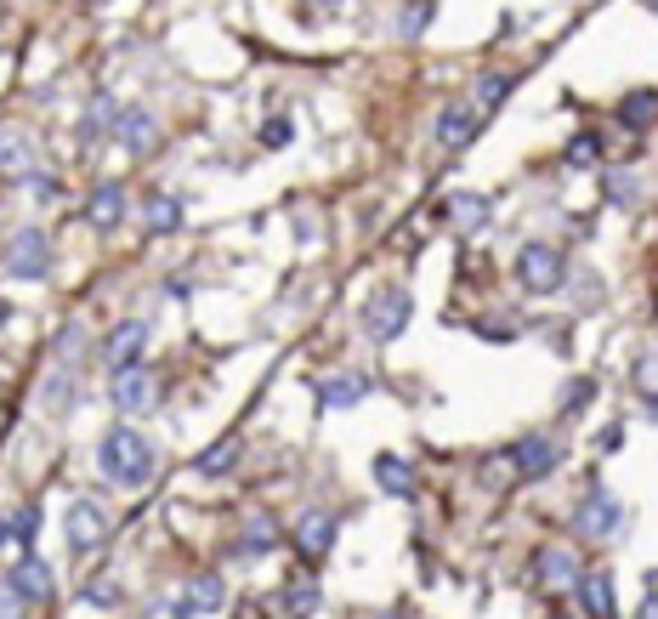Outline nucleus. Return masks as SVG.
Masks as SVG:
<instances>
[{"instance_id":"nucleus-1","label":"nucleus","mask_w":658,"mask_h":619,"mask_svg":"<svg viewBox=\"0 0 658 619\" xmlns=\"http://www.w3.org/2000/svg\"><path fill=\"white\" fill-rule=\"evenodd\" d=\"M97 466H103V478L119 483V489H148L154 483V443H148L137 427H114L103 443H97Z\"/></svg>"},{"instance_id":"nucleus-2","label":"nucleus","mask_w":658,"mask_h":619,"mask_svg":"<svg viewBox=\"0 0 658 619\" xmlns=\"http://www.w3.org/2000/svg\"><path fill=\"white\" fill-rule=\"evenodd\" d=\"M409 318H415V302H409V290H375L369 302H364V336L375 341V346H387V341H397L403 330H409Z\"/></svg>"},{"instance_id":"nucleus-3","label":"nucleus","mask_w":658,"mask_h":619,"mask_svg":"<svg viewBox=\"0 0 658 619\" xmlns=\"http://www.w3.org/2000/svg\"><path fill=\"white\" fill-rule=\"evenodd\" d=\"M517 285H522V290H534V295H556V290L568 285V262H562V251H556V244H545V239L522 244V251H517Z\"/></svg>"},{"instance_id":"nucleus-4","label":"nucleus","mask_w":658,"mask_h":619,"mask_svg":"<svg viewBox=\"0 0 658 619\" xmlns=\"http://www.w3.org/2000/svg\"><path fill=\"white\" fill-rule=\"evenodd\" d=\"M7 274L12 279H46V274H52V239H46V228H17L12 233Z\"/></svg>"},{"instance_id":"nucleus-5","label":"nucleus","mask_w":658,"mask_h":619,"mask_svg":"<svg viewBox=\"0 0 658 619\" xmlns=\"http://www.w3.org/2000/svg\"><path fill=\"white\" fill-rule=\"evenodd\" d=\"M63 529H68V552H74V557H86V552H97V546L109 540V511L97 506L91 494H80V501L68 506Z\"/></svg>"},{"instance_id":"nucleus-6","label":"nucleus","mask_w":658,"mask_h":619,"mask_svg":"<svg viewBox=\"0 0 658 619\" xmlns=\"http://www.w3.org/2000/svg\"><path fill=\"white\" fill-rule=\"evenodd\" d=\"M534 580H540L545 597H562V591H573L579 580H585V563H579L568 546H540V557H534Z\"/></svg>"},{"instance_id":"nucleus-7","label":"nucleus","mask_w":658,"mask_h":619,"mask_svg":"<svg viewBox=\"0 0 658 619\" xmlns=\"http://www.w3.org/2000/svg\"><path fill=\"white\" fill-rule=\"evenodd\" d=\"M619 517H624V506L613 501V494H607V489H591L585 501L573 506V534H579V540H602V534L619 529Z\"/></svg>"},{"instance_id":"nucleus-8","label":"nucleus","mask_w":658,"mask_h":619,"mask_svg":"<svg viewBox=\"0 0 658 619\" xmlns=\"http://www.w3.org/2000/svg\"><path fill=\"white\" fill-rule=\"evenodd\" d=\"M109 399H114V409H125V415H148V409H154V376H148V364L114 369Z\"/></svg>"},{"instance_id":"nucleus-9","label":"nucleus","mask_w":658,"mask_h":619,"mask_svg":"<svg viewBox=\"0 0 658 619\" xmlns=\"http://www.w3.org/2000/svg\"><path fill=\"white\" fill-rule=\"evenodd\" d=\"M511 460H517V472H522V483H534V478H551L556 466H562V450H556V438H517L511 443Z\"/></svg>"},{"instance_id":"nucleus-10","label":"nucleus","mask_w":658,"mask_h":619,"mask_svg":"<svg viewBox=\"0 0 658 619\" xmlns=\"http://www.w3.org/2000/svg\"><path fill=\"white\" fill-rule=\"evenodd\" d=\"M336 529H341V517L336 511H301V523H295V552L307 557V563H318L329 546H336Z\"/></svg>"},{"instance_id":"nucleus-11","label":"nucleus","mask_w":658,"mask_h":619,"mask_svg":"<svg viewBox=\"0 0 658 619\" xmlns=\"http://www.w3.org/2000/svg\"><path fill=\"white\" fill-rule=\"evenodd\" d=\"M114 142L125 148V154H137L148 160L160 148V126H154V114L148 109H119V126H114Z\"/></svg>"},{"instance_id":"nucleus-12","label":"nucleus","mask_w":658,"mask_h":619,"mask_svg":"<svg viewBox=\"0 0 658 619\" xmlns=\"http://www.w3.org/2000/svg\"><path fill=\"white\" fill-rule=\"evenodd\" d=\"M7 585L17 591L23 603H52L58 574H52V563H40V557H17V563H12V574H7Z\"/></svg>"},{"instance_id":"nucleus-13","label":"nucleus","mask_w":658,"mask_h":619,"mask_svg":"<svg viewBox=\"0 0 658 619\" xmlns=\"http://www.w3.org/2000/svg\"><path fill=\"white\" fill-rule=\"evenodd\" d=\"M369 392H375L369 376H324L313 387V399H318V409H358Z\"/></svg>"},{"instance_id":"nucleus-14","label":"nucleus","mask_w":658,"mask_h":619,"mask_svg":"<svg viewBox=\"0 0 658 619\" xmlns=\"http://www.w3.org/2000/svg\"><path fill=\"white\" fill-rule=\"evenodd\" d=\"M477 126H483V109H477V103H443V114H438V142L443 148H466L477 137Z\"/></svg>"},{"instance_id":"nucleus-15","label":"nucleus","mask_w":658,"mask_h":619,"mask_svg":"<svg viewBox=\"0 0 658 619\" xmlns=\"http://www.w3.org/2000/svg\"><path fill=\"white\" fill-rule=\"evenodd\" d=\"M443 216H448L460 233H483L489 216H494V205L483 200V193H448V200H443Z\"/></svg>"},{"instance_id":"nucleus-16","label":"nucleus","mask_w":658,"mask_h":619,"mask_svg":"<svg viewBox=\"0 0 658 619\" xmlns=\"http://www.w3.org/2000/svg\"><path fill=\"white\" fill-rule=\"evenodd\" d=\"M86 222H91V228H119V222H125V188L119 182H97L91 188V200H86Z\"/></svg>"},{"instance_id":"nucleus-17","label":"nucleus","mask_w":658,"mask_h":619,"mask_svg":"<svg viewBox=\"0 0 658 619\" xmlns=\"http://www.w3.org/2000/svg\"><path fill=\"white\" fill-rule=\"evenodd\" d=\"M573 597H579V608H585V619H613L619 614L613 580H607V574H585V580L573 585Z\"/></svg>"},{"instance_id":"nucleus-18","label":"nucleus","mask_w":658,"mask_h":619,"mask_svg":"<svg viewBox=\"0 0 658 619\" xmlns=\"http://www.w3.org/2000/svg\"><path fill=\"white\" fill-rule=\"evenodd\" d=\"M375 483H381L392 501H415V466L403 455H375Z\"/></svg>"},{"instance_id":"nucleus-19","label":"nucleus","mask_w":658,"mask_h":619,"mask_svg":"<svg viewBox=\"0 0 658 619\" xmlns=\"http://www.w3.org/2000/svg\"><path fill=\"white\" fill-rule=\"evenodd\" d=\"M142 346H148V325H142V318H125V325L109 336L103 353H109L114 369H125V364H137V358H142Z\"/></svg>"},{"instance_id":"nucleus-20","label":"nucleus","mask_w":658,"mask_h":619,"mask_svg":"<svg viewBox=\"0 0 658 619\" xmlns=\"http://www.w3.org/2000/svg\"><path fill=\"white\" fill-rule=\"evenodd\" d=\"M114 126H119V103H114V97H97V103L80 114V142H86V148L109 142V137H114Z\"/></svg>"},{"instance_id":"nucleus-21","label":"nucleus","mask_w":658,"mask_h":619,"mask_svg":"<svg viewBox=\"0 0 658 619\" xmlns=\"http://www.w3.org/2000/svg\"><path fill=\"white\" fill-rule=\"evenodd\" d=\"M619 126H630V131L658 126V91H630V97H619Z\"/></svg>"},{"instance_id":"nucleus-22","label":"nucleus","mask_w":658,"mask_h":619,"mask_svg":"<svg viewBox=\"0 0 658 619\" xmlns=\"http://www.w3.org/2000/svg\"><path fill=\"white\" fill-rule=\"evenodd\" d=\"M182 597H188L193 614H222V608H227V585H222V574H199V580L182 591Z\"/></svg>"},{"instance_id":"nucleus-23","label":"nucleus","mask_w":658,"mask_h":619,"mask_svg":"<svg viewBox=\"0 0 658 619\" xmlns=\"http://www.w3.org/2000/svg\"><path fill=\"white\" fill-rule=\"evenodd\" d=\"M142 216H148V228H154V233H176V228H182V200H170V193H148Z\"/></svg>"},{"instance_id":"nucleus-24","label":"nucleus","mask_w":658,"mask_h":619,"mask_svg":"<svg viewBox=\"0 0 658 619\" xmlns=\"http://www.w3.org/2000/svg\"><path fill=\"white\" fill-rule=\"evenodd\" d=\"M273 540H278V529H273V517H250V529L239 534V546H233V557H267V552H273Z\"/></svg>"},{"instance_id":"nucleus-25","label":"nucleus","mask_w":658,"mask_h":619,"mask_svg":"<svg viewBox=\"0 0 658 619\" xmlns=\"http://www.w3.org/2000/svg\"><path fill=\"white\" fill-rule=\"evenodd\" d=\"M0 170H7V182H29V177H35V165H29V137H23V131H12V137H7Z\"/></svg>"},{"instance_id":"nucleus-26","label":"nucleus","mask_w":658,"mask_h":619,"mask_svg":"<svg viewBox=\"0 0 658 619\" xmlns=\"http://www.w3.org/2000/svg\"><path fill=\"white\" fill-rule=\"evenodd\" d=\"M313 608H318V580L295 574V580L284 585V614H290V619H307Z\"/></svg>"},{"instance_id":"nucleus-27","label":"nucleus","mask_w":658,"mask_h":619,"mask_svg":"<svg viewBox=\"0 0 658 619\" xmlns=\"http://www.w3.org/2000/svg\"><path fill=\"white\" fill-rule=\"evenodd\" d=\"M630 387H636V399L658 415V353H647L636 369H630Z\"/></svg>"},{"instance_id":"nucleus-28","label":"nucleus","mask_w":658,"mask_h":619,"mask_svg":"<svg viewBox=\"0 0 658 619\" xmlns=\"http://www.w3.org/2000/svg\"><path fill=\"white\" fill-rule=\"evenodd\" d=\"M511 86H517V74H483V86H477V109L494 114L505 97H511Z\"/></svg>"},{"instance_id":"nucleus-29","label":"nucleus","mask_w":658,"mask_h":619,"mask_svg":"<svg viewBox=\"0 0 658 619\" xmlns=\"http://www.w3.org/2000/svg\"><path fill=\"white\" fill-rule=\"evenodd\" d=\"M477 478H483L489 489H511V483H522V472H517V460H511V450H499L494 460H483V472H477Z\"/></svg>"},{"instance_id":"nucleus-30","label":"nucleus","mask_w":658,"mask_h":619,"mask_svg":"<svg viewBox=\"0 0 658 619\" xmlns=\"http://www.w3.org/2000/svg\"><path fill=\"white\" fill-rule=\"evenodd\" d=\"M233 460H239V443H216L211 455H199L193 472H199V478H216V472H233Z\"/></svg>"},{"instance_id":"nucleus-31","label":"nucleus","mask_w":658,"mask_h":619,"mask_svg":"<svg viewBox=\"0 0 658 619\" xmlns=\"http://www.w3.org/2000/svg\"><path fill=\"white\" fill-rule=\"evenodd\" d=\"M562 160H568V165H579V170H585V165H596V160H602V142H596V131H579V137L562 148Z\"/></svg>"},{"instance_id":"nucleus-32","label":"nucleus","mask_w":658,"mask_h":619,"mask_svg":"<svg viewBox=\"0 0 658 619\" xmlns=\"http://www.w3.org/2000/svg\"><path fill=\"white\" fill-rule=\"evenodd\" d=\"M426 23H432V0H415V7H403L397 35H403V40H420V35H426Z\"/></svg>"},{"instance_id":"nucleus-33","label":"nucleus","mask_w":658,"mask_h":619,"mask_svg":"<svg viewBox=\"0 0 658 619\" xmlns=\"http://www.w3.org/2000/svg\"><path fill=\"white\" fill-rule=\"evenodd\" d=\"M80 603H86V608H119L125 591H119V580H91V585L80 591Z\"/></svg>"},{"instance_id":"nucleus-34","label":"nucleus","mask_w":658,"mask_h":619,"mask_svg":"<svg viewBox=\"0 0 658 619\" xmlns=\"http://www.w3.org/2000/svg\"><path fill=\"white\" fill-rule=\"evenodd\" d=\"M596 399V376H579L568 392H562V415H579V409H585Z\"/></svg>"},{"instance_id":"nucleus-35","label":"nucleus","mask_w":658,"mask_h":619,"mask_svg":"<svg viewBox=\"0 0 658 619\" xmlns=\"http://www.w3.org/2000/svg\"><path fill=\"white\" fill-rule=\"evenodd\" d=\"M142 619H193V608H188V597H154L142 608Z\"/></svg>"},{"instance_id":"nucleus-36","label":"nucleus","mask_w":658,"mask_h":619,"mask_svg":"<svg viewBox=\"0 0 658 619\" xmlns=\"http://www.w3.org/2000/svg\"><path fill=\"white\" fill-rule=\"evenodd\" d=\"M23 188H29V193H35L40 205H52V200H63V182H58V177H46V170H35V177L23 182Z\"/></svg>"},{"instance_id":"nucleus-37","label":"nucleus","mask_w":658,"mask_h":619,"mask_svg":"<svg viewBox=\"0 0 658 619\" xmlns=\"http://www.w3.org/2000/svg\"><path fill=\"white\" fill-rule=\"evenodd\" d=\"M262 142H267V148H284V142H290V119H284V114L267 119V126H262Z\"/></svg>"},{"instance_id":"nucleus-38","label":"nucleus","mask_w":658,"mask_h":619,"mask_svg":"<svg viewBox=\"0 0 658 619\" xmlns=\"http://www.w3.org/2000/svg\"><path fill=\"white\" fill-rule=\"evenodd\" d=\"M23 614H29V603H23L17 591L7 585V591H0V619H23Z\"/></svg>"},{"instance_id":"nucleus-39","label":"nucleus","mask_w":658,"mask_h":619,"mask_svg":"<svg viewBox=\"0 0 658 619\" xmlns=\"http://www.w3.org/2000/svg\"><path fill=\"white\" fill-rule=\"evenodd\" d=\"M607 182H613V188H607V193H613L619 205H630V177H624V170H613V177H607Z\"/></svg>"},{"instance_id":"nucleus-40","label":"nucleus","mask_w":658,"mask_h":619,"mask_svg":"<svg viewBox=\"0 0 658 619\" xmlns=\"http://www.w3.org/2000/svg\"><path fill=\"white\" fill-rule=\"evenodd\" d=\"M642 619H658V580H653V591H647V603H642Z\"/></svg>"},{"instance_id":"nucleus-41","label":"nucleus","mask_w":658,"mask_h":619,"mask_svg":"<svg viewBox=\"0 0 658 619\" xmlns=\"http://www.w3.org/2000/svg\"><path fill=\"white\" fill-rule=\"evenodd\" d=\"M313 7H341V0H313Z\"/></svg>"},{"instance_id":"nucleus-42","label":"nucleus","mask_w":658,"mask_h":619,"mask_svg":"<svg viewBox=\"0 0 658 619\" xmlns=\"http://www.w3.org/2000/svg\"><path fill=\"white\" fill-rule=\"evenodd\" d=\"M381 619H409V614H381Z\"/></svg>"},{"instance_id":"nucleus-43","label":"nucleus","mask_w":658,"mask_h":619,"mask_svg":"<svg viewBox=\"0 0 658 619\" xmlns=\"http://www.w3.org/2000/svg\"><path fill=\"white\" fill-rule=\"evenodd\" d=\"M86 7H103V0H86Z\"/></svg>"},{"instance_id":"nucleus-44","label":"nucleus","mask_w":658,"mask_h":619,"mask_svg":"<svg viewBox=\"0 0 658 619\" xmlns=\"http://www.w3.org/2000/svg\"><path fill=\"white\" fill-rule=\"evenodd\" d=\"M556 619H568V614H556Z\"/></svg>"}]
</instances>
